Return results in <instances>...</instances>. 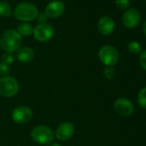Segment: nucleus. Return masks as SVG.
<instances>
[{
    "label": "nucleus",
    "instance_id": "nucleus-1",
    "mask_svg": "<svg viewBox=\"0 0 146 146\" xmlns=\"http://www.w3.org/2000/svg\"><path fill=\"white\" fill-rule=\"evenodd\" d=\"M23 43L22 36L15 30H7L0 38V48L5 52H13L21 48Z\"/></svg>",
    "mask_w": 146,
    "mask_h": 146
},
{
    "label": "nucleus",
    "instance_id": "nucleus-2",
    "mask_svg": "<svg viewBox=\"0 0 146 146\" xmlns=\"http://www.w3.org/2000/svg\"><path fill=\"white\" fill-rule=\"evenodd\" d=\"M14 16L19 21L24 23L31 22L37 17L38 9L32 3L23 2L16 6L14 11Z\"/></svg>",
    "mask_w": 146,
    "mask_h": 146
},
{
    "label": "nucleus",
    "instance_id": "nucleus-3",
    "mask_svg": "<svg viewBox=\"0 0 146 146\" xmlns=\"http://www.w3.org/2000/svg\"><path fill=\"white\" fill-rule=\"evenodd\" d=\"M30 135L32 139L35 143L44 145H48L52 143L55 137L53 131L46 125H37L34 127L31 131Z\"/></svg>",
    "mask_w": 146,
    "mask_h": 146
},
{
    "label": "nucleus",
    "instance_id": "nucleus-4",
    "mask_svg": "<svg viewBox=\"0 0 146 146\" xmlns=\"http://www.w3.org/2000/svg\"><path fill=\"white\" fill-rule=\"evenodd\" d=\"M98 57L100 61L106 66H114L119 58V54L117 49L112 46L107 45L101 47L98 52Z\"/></svg>",
    "mask_w": 146,
    "mask_h": 146
},
{
    "label": "nucleus",
    "instance_id": "nucleus-5",
    "mask_svg": "<svg viewBox=\"0 0 146 146\" xmlns=\"http://www.w3.org/2000/svg\"><path fill=\"white\" fill-rule=\"evenodd\" d=\"M19 90V83L12 77H4L0 78V96L4 97H12Z\"/></svg>",
    "mask_w": 146,
    "mask_h": 146
},
{
    "label": "nucleus",
    "instance_id": "nucleus-6",
    "mask_svg": "<svg viewBox=\"0 0 146 146\" xmlns=\"http://www.w3.org/2000/svg\"><path fill=\"white\" fill-rule=\"evenodd\" d=\"M34 37L40 42H46L51 40L54 35V29L48 23L38 24L33 31Z\"/></svg>",
    "mask_w": 146,
    "mask_h": 146
},
{
    "label": "nucleus",
    "instance_id": "nucleus-7",
    "mask_svg": "<svg viewBox=\"0 0 146 146\" xmlns=\"http://www.w3.org/2000/svg\"><path fill=\"white\" fill-rule=\"evenodd\" d=\"M33 117V111L27 106H19L12 111L11 118L17 124L28 123Z\"/></svg>",
    "mask_w": 146,
    "mask_h": 146
},
{
    "label": "nucleus",
    "instance_id": "nucleus-8",
    "mask_svg": "<svg viewBox=\"0 0 146 146\" xmlns=\"http://www.w3.org/2000/svg\"><path fill=\"white\" fill-rule=\"evenodd\" d=\"M113 108L115 112L124 117L131 115L134 111V106L132 102L125 97H120L114 102Z\"/></svg>",
    "mask_w": 146,
    "mask_h": 146
},
{
    "label": "nucleus",
    "instance_id": "nucleus-9",
    "mask_svg": "<svg viewBox=\"0 0 146 146\" xmlns=\"http://www.w3.org/2000/svg\"><path fill=\"white\" fill-rule=\"evenodd\" d=\"M140 20V13L136 9H128L122 16V23L128 29H134L137 27Z\"/></svg>",
    "mask_w": 146,
    "mask_h": 146
},
{
    "label": "nucleus",
    "instance_id": "nucleus-10",
    "mask_svg": "<svg viewBox=\"0 0 146 146\" xmlns=\"http://www.w3.org/2000/svg\"><path fill=\"white\" fill-rule=\"evenodd\" d=\"M74 131H75L74 125L71 122L65 121V122L60 123L58 125L56 129L55 136L60 141H66L73 136Z\"/></svg>",
    "mask_w": 146,
    "mask_h": 146
},
{
    "label": "nucleus",
    "instance_id": "nucleus-11",
    "mask_svg": "<svg viewBox=\"0 0 146 146\" xmlns=\"http://www.w3.org/2000/svg\"><path fill=\"white\" fill-rule=\"evenodd\" d=\"M64 10L65 6L62 1H60V0H53V1L50 2L46 5L45 9V13L47 16V17L58 18L63 15Z\"/></svg>",
    "mask_w": 146,
    "mask_h": 146
},
{
    "label": "nucleus",
    "instance_id": "nucleus-12",
    "mask_svg": "<svg viewBox=\"0 0 146 146\" xmlns=\"http://www.w3.org/2000/svg\"><path fill=\"white\" fill-rule=\"evenodd\" d=\"M114 27L115 24L113 20L108 16H104L101 17L97 23V29L99 32L103 35H111L114 30Z\"/></svg>",
    "mask_w": 146,
    "mask_h": 146
},
{
    "label": "nucleus",
    "instance_id": "nucleus-13",
    "mask_svg": "<svg viewBox=\"0 0 146 146\" xmlns=\"http://www.w3.org/2000/svg\"><path fill=\"white\" fill-rule=\"evenodd\" d=\"M35 58L34 51L29 47H21L17 51V58L23 63L31 62Z\"/></svg>",
    "mask_w": 146,
    "mask_h": 146
},
{
    "label": "nucleus",
    "instance_id": "nucleus-14",
    "mask_svg": "<svg viewBox=\"0 0 146 146\" xmlns=\"http://www.w3.org/2000/svg\"><path fill=\"white\" fill-rule=\"evenodd\" d=\"M34 28L29 23H22L17 29V33L21 36H29L33 34Z\"/></svg>",
    "mask_w": 146,
    "mask_h": 146
},
{
    "label": "nucleus",
    "instance_id": "nucleus-15",
    "mask_svg": "<svg viewBox=\"0 0 146 146\" xmlns=\"http://www.w3.org/2000/svg\"><path fill=\"white\" fill-rule=\"evenodd\" d=\"M12 14V9L11 5L5 1H0V16L10 17Z\"/></svg>",
    "mask_w": 146,
    "mask_h": 146
},
{
    "label": "nucleus",
    "instance_id": "nucleus-16",
    "mask_svg": "<svg viewBox=\"0 0 146 146\" xmlns=\"http://www.w3.org/2000/svg\"><path fill=\"white\" fill-rule=\"evenodd\" d=\"M137 103L139 107L146 109V87L139 91L137 95Z\"/></svg>",
    "mask_w": 146,
    "mask_h": 146
},
{
    "label": "nucleus",
    "instance_id": "nucleus-17",
    "mask_svg": "<svg viewBox=\"0 0 146 146\" xmlns=\"http://www.w3.org/2000/svg\"><path fill=\"white\" fill-rule=\"evenodd\" d=\"M127 48H128V51L133 54H137V53L141 52V50H142L141 46L137 41H131L128 44Z\"/></svg>",
    "mask_w": 146,
    "mask_h": 146
},
{
    "label": "nucleus",
    "instance_id": "nucleus-18",
    "mask_svg": "<svg viewBox=\"0 0 146 146\" xmlns=\"http://www.w3.org/2000/svg\"><path fill=\"white\" fill-rule=\"evenodd\" d=\"M1 60H2V63L7 65H10L14 62V55L11 52H5L1 57Z\"/></svg>",
    "mask_w": 146,
    "mask_h": 146
},
{
    "label": "nucleus",
    "instance_id": "nucleus-19",
    "mask_svg": "<svg viewBox=\"0 0 146 146\" xmlns=\"http://www.w3.org/2000/svg\"><path fill=\"white\" fill-rule=\"evenodd\" d=\"M115 70L113 68V67H110V66H107L104 70H103V75H104V78L106 79H108V80H111L113 79L114 77H115Z\"/></svg>",
    "mask_w": 146,
    "mask_h": 146
},
{
    "label": "nucleus",
    "instance_id": "nucleus-20",
    "mask_svg": "<svg viewBox=\"0 0 146 146\" xmlns=\"http://www.w3.org/2000/svg\"><path fill=\"white\" fill-rule=\"evenodd\" d=\"M115 5L119 10H125L131 6V0H115Z\"/></svg>",
    "mask_w": 146,
    "mask_h": 146
},
{
    "label": "nucleus",
    "instance_id": "nucleus-21",
    "mask_svg": "<svg viewBox=\"0 0 146 146\" xmlns=\"http://www.w3.org/2000/svg\"><path fill=\"white\" fill-rule=\"evenodd\" d=\"M10 74V66L0 62V76L4 77H7Z\"/></svg>",
    "mask_w": 146,
    "mask_h": 146
},
{
    "label": "nucleus",
    "instance_id": "nucleus-22",
    "mask_svg": "<svg viewBox=\"0 0 146 146\" xmlns=\"http://www.w3.org/2000/svg\"><path fill=\"white\" fill-rule=\"evenodd\" d=\"M139 63L142 66V68L146 70V50H143L140 52L139 56Z\"/></svg>",
    "mask_w": 146,
    "mask_h": 146
},
{
    "label": "nucleus",
    "instance_id": "nucleus-23",
    "mask_svg": "<svg viewBox=\"0 0 146 146\" xmlns=\"http://www.w3.org/2000/svg\"><path fill=\"white\" fill-rule=\"evenodd\" d=\"M37 21L39 23V24H41V23H46V20H47V16L46 15V13H38V16H37Z\"/></svg>",
    "mask_w": 146,
    "mask_h": 146
},
{
    "label": "nucleus",
    "instance_id": "nucleus-24",
    "mask_svg": "<svg viewBox=\"0 0 146 146\" xmlns=\"http://www.w3.org/2000/svg\"><path fill=\"white\" fill-rule=\"evenodd\" d=\"M143 34L145 35L146 36V22L143 23Z\"/></svg>",
    "mask_w": 146,
    "mask_h": 146
},
{
    "label": "nucleus",
    "instance_id": "nucleus-25",
    "mask_svg": "<svg viewBox=\"0 0 146 146\" xmlns=\"http://www.w3.org/2000/svg\"><path fill=\"white\" fill-rule=\"evenodd\" d=\"M50 146H61V144H59V143H53L52 145H50Z\"/></svg>",
    "mask_w": 146,
    "mask_h": 146
}]
</instances>
